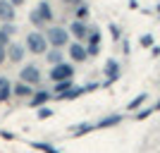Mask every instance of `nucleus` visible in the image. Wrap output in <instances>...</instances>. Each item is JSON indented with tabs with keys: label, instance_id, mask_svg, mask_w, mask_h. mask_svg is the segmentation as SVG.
Masks as SVG:
<instances>
[{
	"label": "nucleus",
	"instance_id": "f257e3e1",
	"mask_svg": "<svg viewBox=\"0 0 160 153\" xmlns=\"http://www.w3.org/2000/svg\"><path fill=\"white\" fill-rule=\"evenodd\" d=\"M24 48H27L29 53H33V55H46V50L50 46H48V38H46L43 31H31L27 36V46Z\"/></svg>",
	"mask_w": 160,
	"mask_h": 153
},
{
	"label": "nucleus",
	"instance_id": "f03ea898",
	"mask_svg": "<svg viewBox=\"0 0 160 153\" xmlns=\"http://www.w3.org/2000/svg\"><path fill=\"white\" fill-rule=\"evenodd\" d=\"M46 33V38H48V46L50 48H65L67 43H69V31H67L65 27H50Z\"/></svg>",
	"mask_w": 160,
	"mask_h": 153
},
{
	"label": "nucleus",
	"instance_id": "7ed1b4c3",
	"mask_svg": "<svg viewBox=\"0 0 160 153\" xmlns=\"http://www.w3.org/2000/svg\"><path fill=\"white\" fill-rule=\"evenodd\" d=\"M41 79H43V74H41L38 65H24V67L19 69V81L29 84V86H36V84H41Z\"/></svg>",
	"mask_w": 160,
	"mask_h": 153
},
{
	"label": "nucleus",
	"instance_id": "20e7f679",
	"mask_svg": "<svg viewBox=\"0 0 160 153\" xmlns=\"http://www.w3.org/2000/svg\"><path fill=\"white\" fill-rule=\"evenodd\" d=\"M72 77H74V67L69 62H58L50 69V79L53 81H67V79H72Z\"/></svg>",
	"mask_w": 160,
	"mask_h": 153
},
{
	"label": "nucleus",
	"instance_id": "39448f33",
	"mask_svg": "<svg viewBox=\"0 0 160 153\" xmlns=\"http://www.w3.org/2000/svg\"><path fill=\"white\" fill-rule=\"evenodd\" d=\"M5 53H7V62H14V65H19L24 60V55H27V48L17 43V41H10L5 46Z\"/></svg>",
	"mask_w": 160,
	"mask_h": 153
},
{
	"label": "nucleus",
	"instance_id": "423d86ee",
	"mask_svg": "<svg viewBox=\"0 0 160 153\" xmlns=\"http://www.w3.org/2000/svg\"><path fill=\"white\" fill-rule=\"evenodd\" d=\"M67 31L72 33L77 41H86V36H88V27H86L81 19H74L72 24H69V29H67Z\"/></svg>",
	"mask_w": 160,
	"mask_h": 153
},
{
	"label": "nucleus",
	"instance_id": "0eeeda50",
	"mask_svg": "<svg viewBox=\"0 0 160 153\" xmlns=\"http://www.w3.org/2000/svg\"><path fill=\"white\" fill-rule=\"evenodd\" d=\"M69 58H72L74 62H84V60H88V53L79 41H74V43H69Z\"/></svg>",
	"mask_w": 160,
	"mask_h": 153
},
{
	"label": "nucleus",
	"instance_id": "6e6552de",
	"mask_svg": "<svg viewBox=\"0 0 160 153\" xmlns=\"http://www.w3.org/2000/svg\"><path fill=\"white\" fill-rule=\"evenodd\" d=\"M36 12H38V17H41V22H43V24H50V22L55 19V14H53V7L48 5L46 0H41V3H38Z\"/></svg>",
	"mask_w": 160,
	"mask_h": 153
},
{
	"label": "nucleus",
	"instance_id": "1a4fd4ad",
	"mask_svg": "<svg viewBox=\"0 0 160 153\" xmlns=\"http://www.w3.org/2000/svg\"><path fill=\"white\" fill-rule=\"evenodd\" d=\"M17 7L10 5V0H0V22H14Z\"/></svg>",
	"mask_w": 160,
	"mask_h": 153
},
{
	"label": "nucleus",
	"instance_id": "9d476101",
	"mask_svg": "<svg viewBox=\"0 0 160 153\" xmlns=\"http://www.w3.org/2000/svg\"><path fill=\"white\" fill-rule=\"evenodd\" d=\"M12 96H17V98H27V96H33V86L24 84V81H17V84L12 86Z\"/></svg>",
	"mask_w": 160,
	"mask_h": 153
},
{
	"label": "nucleus",
	"instance_id": "9b49d317",
	"mask_svg": "<svg viewBox=\"0 0 160 153\" xmlns=\"http://www.w3.org/2000/svg\"><path fill=\"white\" fill-rule=\"evenodd\" d=\"M50 98H53V96H50L48 91H38V93H33V96H31L29 105H31V108H41V105H46Z\"/></svg>",
	"mask_w": 160,
	"mask_h": 153
},
{
	"label": "nucleus",
	"instance_id": "f8f14e48",
	"mask_svg": "<svg viewBox=\"0 0 160 153\" xmlns=\"http://www.w3.org/2000/svg\"><path fill=\"white\" fill-rule=\"evenodd\" d=\"M10 96H12V84L7 77H0V103L10 100Z\"/></svg>",
	"mask_w": 160,
	"mask_h": 153
},
{
	"label": "nucleus",
	"instance_id": "ddd939ff",
	"mask_svg": "<svg viewBox=\"0 0 160 153\" xmlns=\"http://www.w3.org/2000/svg\"><path fill=\"white\" fill-rule=\"evenodd\" d=\"M105 77H108V81H115L117 77H120V65H117L115 60L105 62Z\"/></svg>",
	"mask_w": 160,
	"mask_h": 153
},
{
	"label": "nucleus",
	"instance_id": "4468645a",
	"mask_svg": "<svg viewBox=\"0 0 160 153\" xmlns=\"http://www.w3.org/2000/svg\"><path fill=\"white\" fill-rule=\"evenodd\" d=\"M46 60L50 62V65L65 62V60H62V48H48V50H46Z\"/></svg>",
	"mask_w": 160,
	"mask_h": 153
},
{
	"label": "nucleus",
	"instance_id": "2eb2a0df",
	"mask_svg": "<svg viewBox=\"0 0 160 153\" xmlns=\"http://www.w3.org/2000/svg\"><path fill=\"white\" fill-rule=\"evenodd\" d=\"M36 151H43V153H62L60 148H55V146H50V144H43V141H33L31 144Z\"/></svg>",
	"mask_w": 160,
	"mask_h": 153
},
{
	"label": "nucleus",
	"instance_id": "dca6fc26",
	"mask_svg": "<svg viewBox=\"0 0 160 153\" xmlns=\"http://www.w3.org/2000/svg\"><path fill=\"white\" fill-rule=\"evenodd\" d=\"M120 122H122V115H110V117H105V120H100L96 127L103 129V127H112V125H120Z\"/></svg>",
	"mask_w": 160,
	"mask_h": 153
},
{
	"label": "nucleus",
	"instance_id": "f3484780",
	"mask_svg": "<svg viewBox=\"0 0 160 153\" xmlns=\"http://www.w3.org/2000/svg\"><path fill=\"white\" fill-rule=\"evenodd\" d=\"M72 89V79H67V81H55V93H65Z\"/></svg>",
	"mask_w": 160,
	"mask_h": 153
},
{
	"label": "nucleus",
	"instance_id": "a211bd4d",
	"mask_svg": "<svg viewBox=\"0 0 160 153\" xmlns=\"http://www.w3.org/2000/svg\"><path fill=\"white\" fill-rule=\"evenodd\" d=\"M36 110H38V115H36V117H38V120H48V117H50V115H53V110H50V108H46V105H41V108H36Z\"/></svg>",
	"mask_w": 160,
	"mask_h": 153
},
{
	"label": "nucleus",
	"instance_id": "6ab92c4d",
	"mask_svg": "<svg viewBox=\"0 0 160 153\" xmlns=\"http://www.w3.org/2000/svg\"><path fill=\"white\" fill-rule=\"evenodd\" d=\"M93 129V125H79V127H74V136H81V134H86V132H91Z\"/></svg>",
	"mask_w": 160,
	"mask_h": 153
},
{
	"label": "nucleus",
	"instance_id": "aec40b11",
	"mask_svg": "<svg viewBox=\"0 0 160 153\" xmlns=\"http://www.w3.org/2000/svg\"><path fill=\"white\" fill-rule=\"evenodd\" d=\"M2 31L7 33V36H14V31H17V27H14V22H2Z\"/></svg>",
	"mask_w": 160,
	"mask_h": 153
},
{
	"label": "nucleus",
	"instance_id": "412c9836",
	"mask_svg": "<svg viewBox=\"0 0 160 153\" xmlns=\"http://www.w3.org/2000/svg\"><path fill=\"white\" fill-rule=\"evenodd\" d=\"M86 17H88V7H86V5H77V19L84 22Z\"/></svg>",
	"mask_w": 160,
	"mask_h": 153
},
{
	"label": "nucleus",
	"instance_id": "4be33fe9",
	"mask_svg": "<svg viewBox=\"0 0 160 153\" xmlns=\"http://www.w3.org/2000/svg\"><path fill=\"white\" fill-rule=\"evenodd\" d=\"M29 22H31L33 27H43V22H41V17H38V12H36V10H31V14H29Z\"/></svg>",
	"mask_w": 160,
	"mask_h": 153
},
{
	"label": "nucleus",
	"instance_id": "5701e85b",
	"mask_svg": "<svg viewBox=\"0 0 160 153\" xmlns=\"http://www.w3.org/2000/svg\"><path fill=\"white\" fill-rule=\"evenodd\" d=\"M143 100H146V93H141V96H136V98H134L132 103H129V110H134V108H139L141 103H143Z\"/></svg>",
	"mask_w": 160,
	"mask_h": 153
},
{
	"label": "nucleus",
	"instance_id": "b1692460",
	"mask_svg": "<svg viewBox=\"0 0 160 153\" xmlns=\"http://www.w3.org/2000/svg\"><path fill=\"white\" fill-rule=\"evenodd\" d=\"M141 46H153V36H141Z\"/></svg>",
	"mask_w": 160,
	"mask_h": 153
},
{
	"label": "nucleus",
	"instance_id": "393cba45",
	"mask_svg": "<svg viewBox=\"0 0 160 153\" xmlns=\"http://www.w3.org/2000/svg\"><path fill=\"white\" fill-rule=\"evenodd\" d=\"M7 43H10V36H7V33L0 29V46H7Z\"/></svg>",
	"mask_w": 160,
	"mask_h": 153
},
{
	"label": "nucleus",
	"instance_id": "a878e982",
	"mask_svg": "<svg viewBox=\"0 0 160 153\" xmlns=\"http://www.w3.org/2000/svg\"><path fill=\"white\" fill-rule=\"evenodd\" d=\"M7 62V53H5V46H0V65Z\"/></svg>",
	"mask_w": 160,
	"mask_h": 153
},
{
	"label": "nucleus",
	"instance_id": "bb28decb",
	"mask_svg": "<svg viewBox=\"0 0 160 153\" xmlns=\"http://www.w3.org/2000/svg\"><path fill=\"white\" fill-rule=\"evenodd\" d=\"M110 33H112V38H120V29L115 27V24H112V27H110Z\"/></svg>",
	"mask_w": 160,
	"mask_h": 153
},
{
	"label": "nucleus",
	"instance_id": "cd10ccee",
	"mask_svg": "<svg viewBox=\"0 0 160 153\" xmlns=\"http://www.w3.org/2000/svg\"><path fill=\"white\" fill-rule=\"evenodd\" d=\"M148 115H151V110H141V113L136 115V120H143V117H148Z\"/></svg>",
	"mask_w": 160,
	"mask_h": 153
},
{
	"label": "nucleus",
	"instance_id": "c85d7f7f",
	"mask_svg": "<svg viewBox=\"0 0 160 153\" xmlns=\"http://www.w3.org/2000/svg\"><path fill=\"white\" fill-rule=\"evenodd\" d=\"M10 5H12V7H19V5H24V0H10Z\"/></svg>",
	"mask_w": 160,
	"mask_h": 153
},
{
	"label": "nucleus",
	"instance_id": "c756f323",
	"mask_svg": "<svg viewBox=\"0 0 160 153\" xmlns=\"http://www.w3.org/2000/svg\"><path fill=\"white\" fill-rule=\"evenodd\" d=\"M0 134H2V139H7V141H12V139H14V136H12L10 132H0Z\"/></svg>",
	"mask_w": 160,
	"mask_h": 153
},
{
	"label": "nucleus",
	"instance_id": "7c9ffc66",
	"mask_svg": "<svg viewBox=\"0 0 160 153\" xmlns=\"http://www.w3.org/2000/svg\"><path fill=\"white\" fill-rule=\"evenodd\" d=\"M62 3H67V5H81V0H62Z\"/></svg>",
	"mask_w": 160,
	"mask_h": 153
},
{
	"label": "nucleus",
	"instance_id": "2f4dec72",
	"mask_svg": "<svg viewBox=\"0 0 160 153\" xmlns=\"http://www.w3.org/2000/svg\"><path fill=\"white\" fill-rule=\"evenodd\" d=\"M155 108H158V110H160V100H158V105H155Z\"/></svg>",
	"mask_w": 160,
	"mask_h": 153
}]
</instances>
